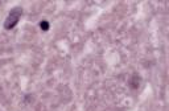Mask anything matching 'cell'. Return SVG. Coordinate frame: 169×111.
<instances>
[{
  "label": "cell",
  "mask_w": 169,
  "mask_h": 111,
  "mask_svg": "<svg viewBox=\"0 0 169 111\" xmlns=\"http://www.w3.org/2000/svg\"><path fill=\"white\" fill-rule=\"evenodd\" d=\"M21 15H22V9L20 8V7H16L15 9L11 11V13H9V16L7 17V20H5V29H12L15 25L19 22V20H20V17H21Z\"/></svg>",
  "instance_id": "cell-1"
},
{
  "label": "cell",
  "mask_w": 169,
  "mask_h": 111,
  "mask_svg": "<svg viewBox=\"0 0 169 111\" xmlns=\"http://www.w3.org/2000/svg\"><path fill=\"white\" fill-rule=\"evenodd\" d=\"M40 26H41V29H42V30H48V29H49V22L44 20V21H41V22H40Z\"/></svg>",
  "instance_id": "cell-2"
}]
</instances>
